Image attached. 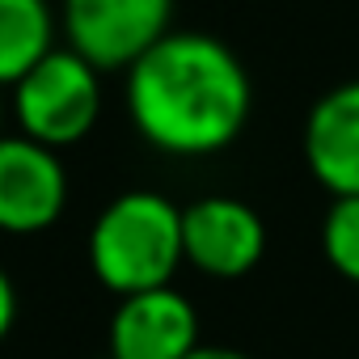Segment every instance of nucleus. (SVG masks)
I'll use <instances>...</instances> for the list:
<instances>
[{"instance_id":"nucleus-1","label":"nucleus","mask_w":359,"mask_h":359,"mask_svg":"<svg viewBox=\"0 0 359 359\" xmlns=\"http://www.w3.org/2000/svg\"><path fill=\"white\" fill-rule=\"evenodd\" d=\"M254 106L241 60L203 30H169L127 68V114L169 156H212L229 148Z\"/></svg>"},{"instance_id":"nucleus-2","label":"nucleus","mask_w":359,"mask_h":359,"mask_svg":"<svg viewBox=\"0 0 359 359\" xmlns=\"http://www.w3.org/2000/svg\"><path fill=\"white\" fill-rule=\"evenodd\" d=\"M182 254V208L156 191H127L89 229V271L114 296L173 283Z\"/></svg>"},{"instance_id":"nucleus-3","label":"nucleus","mask_w":359,"mask_h":359,"mask_svg":"<svg viewBox=\"0 0 359 359\" xmlns=\"http://www.w3.org/2000/svg\"><path fill=\"white\" fill-rule=\"evenodd\" d=\"M97 76L102 72L72 47L47 51L13 85V114H18L22 135L47 144L55 152L81 144L102 114V81Z\"/></svg>"},{"instance_id":"nucleus-4","label":"nucleus","mask_w":359,"mask_h":359,"mask_svg":"<svg viewBox=\"0 0 359 359\" xmlns=\"http://www.w3.org/2000/svg\"><path fill=\"white\" fill-rule=\"evenodd\" d=\"M173 0H64V34L97 72H127L169 34Z\"/></svg>"},{"instance_id":"nucleus-5","label":"nucleus","mask_w":359,"mask_h":359,"mask_svg":"<svg viewBox=\"0 0 359 359\" xmlns=\"http://www.w3.org/2000/svg\"><path fill=\"white\" fill-rule=\"evenodd\" d=\"M182 254L208 279H241L266 254V224L241 199L203 195L182 208Z\"/></svg>"},{"instance_id":"nucleus-6","label":"nucleus","mask_w":359,"mask_h":359,"mask_svg":"<svg viewBox=\"0 0 359 359\" xmlns=\"http://www.w3.org/2000/svg\"><path fill=\"white\" fill-rule=\"evenodd\" d=\"M68 208L60 152L30 135H0V233H43Z\"/></svg>"},{"instance_id":"nucleus-7","label":"nucleus","mask_w":359,"mask_h":359,"mask_svg":"<svg viewBox=\"0 0 359 359\" xmlns=\"http://www.w3.org/2000/svg\"><path fill=\"white\" fill-rule=\"evenodd\" d=\"M199 346V313L173 283L118 296L110 317V359H187Z\"/></svg>"},{"instance_id":"nucleus-8","label":"nucleus","mask_w":359,"mask_h":359,"mask_svg":"<svg viewBox=\"0 0 359 359\" xmlns=\"http://www.w3.org/2000/svg\"><path fill=\"white\" fill-rule=\"evenodd\" d=\"M304 161L330 195H359V81L317 97L304 118Z\"/></svg>"},{"instance_id":"nucleus-9","label":"nucleus","mask_w":359,"mask_h":359,"mask_svg":"<svg viewBox=\"0 0 359 359\" xmlns=\"http://www.w3.org/2000/svg\"><path fill=\"white\" fill-rule=\"evenodd\" d=\"M47 51H55L47 0H0V85H18Z\"/></svg>"},{"instance_id":"nucleus-10","label":"nucleus","mask_w":359,"mask_h":359,"mask_svg":"<svg viewBox=\"0 0 359 359\" xmlns=\"http://www.w3.org/2000/svg\"><path fill=\"white\" fill-rule=\"evenodd\" d=\"M321 250L342 279L359 283V195H334L321 220Z\"/></svg>"},{"instance_id":"nucleus-11","label":"nucleus","mask_w":359,"mask_h":359,"mask_svg":"<svg viewBox=\"0 0 359 359\" xmlns=\"http://www.w3.org/2000/svg\"><path fill=\"white\" fill-rule=\"evenodd\" d=\"M13 325H18V287H13L9 271L0 266V342L9 338Z\"/></svg>"},{"instance_id":"nucleus-12","label":"nucleus","mask_w":359,"mask_h":359,"mask_svg":"<svg viewBox=\"0 0 359 359\" xmlns=\"http://www.w3.org/2000/svg\"><path fill=\"white\" fill-rule=\"evenodd\" d=\"M187 359H250V355H241V351H233V346H195Z\"/></svg>"},{"instance_id":"nucleus-13","label":"nucleus","mask_w":359,"mask_h":359,"mask_svg":"<svg viewBox=\"0 0 359 359\" xmlns=\"http://www.w3.org/2000/svg\"><path fill=\"white\" fill-rule=\"evenodd\" d=\"M0 118H5V106H0ZM0 135H5V131H0Z\"/></svg>"}]
</instances>
